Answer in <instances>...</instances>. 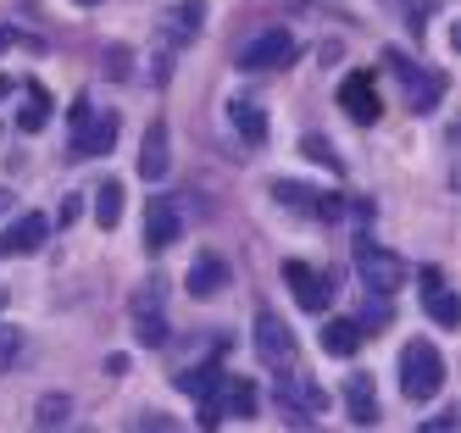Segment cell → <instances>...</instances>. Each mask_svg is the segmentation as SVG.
<instances>
[{"label":"cell","mask_w":461,"mask_h":433,"mask_svg":"<svg viewBox=\"0 0 461 433\" xmlns=\"http://www.w3.org/2000/svg\"><path fill=\"white\" fill-rule=\"evenodd\" d=\"M445 389V356L434 339H411L401 350V394L406 400H434Z\"/></svg>","instance_id":"obj_1"},{"label":"cell","mask_w":461,"mask_h":433,"mask_svg":"<svg viewBox=\"0 0 461 433\" xmlns=\"http://www.w3.org/2000/svg\"><path fill=\"white\" fill-rule=\"evenodd\" d=\"M73 156L78 161H89V156H106L112 145H117V112H95L89 106V95H78L73 100Z\"/></svg>","instance_id":"obj_2"},{"label":"cell","mask_w":461,"mask_h":433,"mask_svg":"<svg viewBox=\"0 0 461 433\" xmlns=\"http://www.w3.org/2000/svg\"><path fill=\"white\" fill-rule=\"evenodd\" d=\"M356 273H361L367 289L394 294V289L406 284V261L394 256V250H384V245H373V239H356Z\"/></svg>","instance_id":"obj_3"},{"label":"cell","mask_w":461,"mask_h":433,"mask_svg":"<svg viewBox=\"0 0 461 433\" xmlns=\"http://www.w3.org/2000/svg\"><path fill=\"white\" fill-rule=\"evenodd\" d=\"M284 284L294 294V306H306V311H328V300L339 294L334 273H322V266H312V261H284Z\"/></svg>","instance_id":"obj_4"},{"label":"cell","mask_w":461,"mask_h":433,"mask_svg":"<svg viewBox=\"0 0 461 433\" xmlns=\"http://www.w3.org/2000/svg\"><path fill=\"white\" fill-rule=\"evenodd\" d=\"M184 239V206H178V194H150V206H145V250L161 256V250H173Z\"/></svg>","instance_id":"obj_5"},{"label":"cell","mask_w":461,"mask_h":433,"mask_svg":"<svg viewBox=\"0 0 461 433\" xmlns=\"http://www.w3.org/2000/svg\"><path fill=\"white\" fill-rule=\"evenodd\" d=\"M294 50H301V45H294L289 28H267V33H256V40H245L234 61L245 67V73H267V67H289Z\"/></svg>","instance_id":"obj_6"},{"label":"cell","mask_w":461,"mask_h":433,"mask_svg":"<svg viewBox=\"0 0 461 433\" xmlns=\"http://www.w3.org/2000/svg\"><path fill=\"white\" fill-rule=\"evenodd\" d=\"M339 106H345V117H350V122L373 128V122L384 117V100H378V84H373V73H350V78L339 84Z\"/></svg>","instance_id":"obj_7"},{"label":"cell","mask_w":461,"mask_h":433,"mask_svg":"<svg viewBox=\"0 0 461 433\" xmlns=\"http://www.w3.org/2000/svg\"><path fill=\"white\" fill-rule=\"evenodd\" d=\"M45 239H50V217L45 212H28L12 228H0V261H6V256H40Z\"/></svg>","instance_id":"obj_8"},{"label":"cell","mask_w":461,"mask_h":433,"mask_svg":"<svg viewBox=\"0 0 461 433\" xmlns=\"http://www.w3.org/2000/svg\"><path fill=\"white\" fill-rule=\"evenodd\" d=\"M384 61L394 67V73H401V84H406V95H411V112H434V100L445 95V78H439V73H422V67H411L401 50H389Z\"/></svg>","instance_id":"obj_9"},{"label":"cell","mask_w":461,"mask_h":433,"mask_svg":"<svg viewBox=\"0 0 461 433\" xmlns=\"http://www.w3.org/2000/svg\"><path fill=\"white\" fill-rule=\"evenodd\" d=\"M273 389H278V406H294V411H322V389L301 373V366H294V361H284L278 366V378H273Z\"/></svg>","instance_id":"obj_10"},{"label":"cell","mask_w":461,"mask_h":433,"mask_svg":"<svg viewBox=\"0 0 461 433\" xmlns=\"http://www.w3.org/2000/svg\"><path fill=\"white\" fill-rule=\"evenodd\" d=\"M134 339L140 345H167V317H161V289H156V278H150V289H140L134 294Z\"/></svg>","instance_id":"obj_11"},{"label":"cell","mask_w":461,"mask_h":433,"mask_svg":"<svg viewBox=\"0 0 461 433\" xmlns=\"http://www.w3.org/2000/svg\"><path fill=\"white\" fill-rule=\"evenodd\" d=\"M256 350L267 366H284V361H294V333L273 311H256Z\"/></svg>","instance_id":"obj_12"},{"label":"cell","mask_w":461,"mask_h":433,"mask_svg":"<svg viewBox=\"0 0 461 433\" xmlns=\"http://www.w3.org/2000/svg\"><path fill=\"white\" fill-rule=\"evenodd\" d=\"M167 167H173V150H167V122H150L145 128V145H140V178L145 184H161L167 178Z\"/></svg>","instance_id":"obj_13"},{"label":"cell","mask_w":461,"mask_h":433,"mask_svg":"<svg viewBox=\"0 0 461 433\" xmlns=\"http://www.w3.org/2000/svg\"><path fill=\"white\" fill-rule=\"evenodd\" d=\"M345 411H350L356 428H378V394H373L367 373H350L345 378Z\"/></svg>","instance_id":"obj_14"},{"label":"cell","mask_w":461,"mask_h":433,"mask_svg":"<svg viewBox=\"0 0 461 433\" xmlns=\"http://www.w3.org/2000/svg\"><path fill=\"white\" fill-rule=\"evenodd\" d=\"M184 289H189L194 300H217V294L228 289V261H222V256H201V261L189 266Z\"/></svg>","instance_id":"obj_15"},{"label":"cell","mask_w":461,"mask_h":433,"mask_svg":"<svg viewBox=\"0 0 461 433\" xmlns=\"http://www.w3.org/2000/svg\"><path fill=\"white\" fill-rule=\"evenodd\" d=\"M201 23H206V0H178V6L161 17V33H167V45H184V40L201 33Z\"/></svg>","instance_id":"obj_16"},{"label":"cell","mask_w":461,"mask_h":433,"mask_svg":"<svg viewBox=\"0 0 461 433\" xmlns=\"http://www.w3.org/2000/svg\"><path fill=\"white\" fill-rule=\"evenodd\" d=\"M422 294H428V311H434V322H445V328L461 322V300L445 289V273H439V266H428V273H422Z\"/></svg>","instance_id":"obj_17"},{"label":"cell","mask_w":461,"mask_h":433,"mask_svg":"<svg viewBox=\"0 0 461 433\" xmlns=\"http://www.w3.org/2000/svg\"><path fill=\"white\" fill-rule=\"evenodd\" d=\"M228 122H234V133H245V145H261V140H267V112H261L250 95H234V100H228Z\"/></svg>","instance_id":"obj_18"},{"label":"cell","mask_w":461,"mask_h":433,"mask_svg":"<svg viewBox=\"0 0 461 433\" xmlns=\"http://www.w3.org/2000/svg\"><path fill=\"white\" fill-rule=\"evenodd\" d=\"M361 339H367V328H361L356 317H328V328H322V350L328 356H356Z\"/></svg>","instance_id":"obj_19"},{"label":"cell","mask_w":461,"mask_h":433,"mask_svg":"<svg viewBox=\"0 0 461 433\" xmlns=\"http://www.w3.org/2000/svg\"><path fill=\"white\" fill-rule=\"evenodd\" d=\"M173 383H178L184 394H194V400H206V394H217V383H222V366H212V361H206V366H184Z\"/></svg>","instance_id":"obj_20"},{"label":"cell","mask_w":461,"mask_h":433,"mask_svg":"<svg viewBox=\"0 0 461 433\" xmlns=\"http://www.w3.org/2000/svg\"><path fill=\"white\" fill-rule=\"evenodd\" d=\"M95 222H101V228H117L122 222V184L117 178H106L101 189H95Z\"/></svg>","instance_id":"obj_21"},{"label":"cell","mask_w":461,"mask_h":433,"mask_svg":"<svg viewBox=\"0 0 461 433\" xmlns=\"http://www.w3.org/2000/svg\"><path fill=\"white\" fill-rule=\"evenodd\" d=\"M45 122H50V95H45L40 84H28V106L17 112V128H23V133H40Z\"/></svg>","instance_id":"obj_22"},{"label":"cell","mask_w":461,"mask_h":433,"mask_svg":"<svg viewBox=\"0 0 461 433\" xmlns=\"http://www.w3.org/2000/svg\"><path fill=\"white\" fill-rule=\"evenodd\" d=\"M68 417H73V400L68 394H45L40 406H34V428H68Z\"/></svg>","instance_id":"obj_23"},{"label":"cell","mask_w":461,"mask_h":433,"mask_svg":"<svg viewBox=\"0 0 461 433\" xmlns=\"http://www.w3.org/2000/svg\"><path fill=\"white\" fill-rule=\"evenodd\" d=\"M273 200H278V206H294V212H312L317 217V200H312L306 184H273Z\"/></svg>","instance_id":"obj_24"},{"label":"cell","mask_w":461,"mask_h":433,"mask_svg":"<svg viewBox=\"0 0 461 433\" xmlns=\"http://www.w3.org/2000/svg\"><path fill=\"white\" fill-rule=\"evenodd\" d=\"M301 150H306L312 161H322L328 173H339V156H334V145H328V140H317V133H306V140H301Z\"/></svg>","instance_id":"obj_25"},{"label":"cell","mask_w":461,"mask_h":433,"mask_svg":"<svg viewBox=\"0 0 461 433\" xmlns=\"http://www.w3.org/2000/svg\"><path fill=\"white\" fill-rule=\"evenodd\" d=\"M128 61H134V50H128V45H106V73L112 78H134V67H128Z\"/></svg>","instance_id":"obj_26"},{"label":"cell","mask_w":461,"mask_h":433,"mask_svg":"<svg viewBox=\"0 0 461 433\" xmlns=\"http://www.w3.org/2000/svg\"><path fill=\"white\" fill-rule=\"evenodd\" d=\"M23 339H17V328H0V366H6L12 361V350H17Z\"/></svg>","instance_id":"obj_27"},{"label":"cell","mask_w":461,"mask_h":433,"mask_svg":"<svg viewBox=\"0 0 461 433\" xmlns=\"http://www.w3.org/2000/svg\"><path fill=\"white\" fill-rule=\"evenodd\" d=\"M422 428H428V433H445V428H456V411H439V417H428Z\"/></svg>","instance_id":"obj_28"},{"label":"cell","mask_w":461,"mask_h":433,"mask_svg":"<svg viewBox=\"0 0 461 433\" xmlns=\"http://www.w3.org/2000/svg\"><path fill=\"white\" fill-rule=\"evenodd\" d=\"M12 200H17L12 189H0V212H12Z\"/></svg>","instance_id":"obj_29"},{"label":"cell","mask_w":461,"mask_h":433,"mask_svg":"<svg viewBox=\"0 0 461 433\" xmlns=\"http://www.w3.org/2000/svg\"><path fill=\"white\" fill-rule=\"evenodd\" d=\"M6 95H12V78H0V100H6Z\"/></svg>","instance_id":"obj_30"},{"label":"cell","mask_w":461,"mask_h":433,"mask_svg":"<svg viewBox=\"0 0 461 433\" xmlns=\"http://www.w3.org/2000/svg\"><path fill=\"white\" fill-rule=\"evenodd\" d=\"M78 6H101V0H78Z\"/></svg>","instance_id":"obj_31"},{"label":"cell","mask_w":461,"mask_h":433,"mask_svg":"<svg viewBox=\"0 0 461 433\" xmlns=\"http://www.w3.org/2000/svg\"><path fill=\"white\" fill-rule=\"evenodd\" d=\"M0 306H6V289H0Z\"/></svg>","instance_id":"obj_32"}]
</instances>
